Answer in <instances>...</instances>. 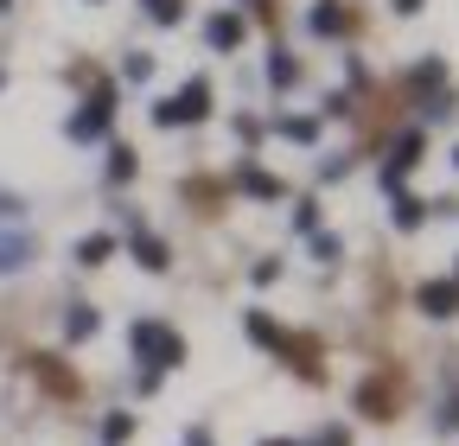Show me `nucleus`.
Wrapping results in <instances>:
<instances>
[{
    "mask_svg": "<svg viewBox=\"0 0 459 446\" xmlns=\"http://www.w3.org/2000/svg\"><path fill=\"white\" fill-rule=\"evenodd\" d=\"M134 351H141V364H147V376H160V370H172V364H179V357H186V345H179V339H172V331H160L153 319H141V325H134Z\"/></svg>",
    "mask_w": 459,
    "mask_h": 446,
    "instance_id": "nucleus-1",
    "label": "nucleus"
},
{
    "mask_svg": "<svg viewBox=\"0 0 459 446\" xmlns=\"http://www.w3.org/2000/svg\"><path fill=\"white\" fill-rule=\"evenodd\" d=\"M204 102H211V90H204V77H198V83H186L179 96L153 102V122H160V128H186V122H198V116H204Z\"/></svg>",
    "mask_w": 459,
    "mask_h": 446,
    "instance_id": "nucleus-2",
    "label": "nucleus"
},
{
    "mask_svg": "<svg viewBox=\"0 0 459 446\" xmlns=\"http://www.w3.org/2000/svg\"><path fill=\"white\" fill-rule=\"evenodd\" d=\"M108 102H115V96H108V90H96V96H90V102H83V116H77V122H71V141H96V134H102V128H108Z\"/></svg>",
    "mask_w": 459,
    "mask_h": 446,
    "instance_id": "nucleus-3",
    "label": "nucleus"
},
{
    "mask_svg": "<svg viewBox=\"0 0 459 446\" xmlns=\"http://www.w3.org/2000/svg\"><path fill=\"white\" fill-rule=\"evenodd\" d=\"M421 313L428 319H453L459 313V281H428L421 287Z\"/></svg>",
    "mask_w": 459,
    "mask_h": 446,
    "instance_id": "nucleus-4",
    "label": "nucleus"
},
{
    "mask_svg": "<svg viewBox=\"0 0 459 446\" xmlns=\"http://www.w3.org/2000/svg\"><path fill=\"white\" fill-rule=\"evenodd\" d=\"M32 262V236H13V230H0V274H20Z\"/></svg>",
    "mask_w": 459,
    "mask_h": 446,
    "instance_id": "nucleus-5",
    "label": "nucleus"
},
{
    "mask_svg": "<svg viewBox=\"0 0 459 446\" xmlns=\"http://www.w3.org/2000/svg\"><path fill=\"white\" fill-rule=\"evenodd\" d=\"M307 26H313L319 39H338V32H344V7H332V0H319V7L307 13Z\"/></svg>",
    "mask_w": 459,
    "mask_h": 446,
    "instance_id": "nucleus-6",
    "label": "nucleus"
},
{
    "mask_svg": "<svg viewBox=\"0 0 459 446\" xmlns=\"http://www.w3.org/2000/svg\"><path fill=\"white\" fill-rule=\"evenodd\" d=\"M204 39H211L217 51H230V45H237V39H243V20H237V13H217V20L204 26Z\"/></svg>",
    "mask_w": 459,
    "mask_h": 446,
    "instance_id": "nucleus-7",
    "label": "nucleus"
},
{
    "mask_svg": "<svg viewBox=\"0 0 459 446\" xmlns=\"http://www.w3.org/2000/svg\"><path fill=\"white\" fill-rule=\"evenodd\" d=\"M90 331H96V306H71V313H65V339H71V345H83Z\"/></svg>",
    "mask_w": 459,
    "mask_h": 446,
    "instance_id": "nucleus-8",
    "label": "nucleus"
},
{
    "mask_svg": "<svg viewBox=\"0 0 459 446\" xmlns=\"http://www.w3.org/2000/svg\"><path fill=\"white\" fill-rule=\"evenodd\" d=\"M268 83H274V90H294V83H300V64L287 58V51H274V58H268Z\"/></svg>",
    "mask_w": 459,
    "mask_h": 446,
    "instance_id": "nucleus-9",
    "label": "nucleus"
},
{
    "mask_svg": "<svg viewBox=\"0 0 459 446\" xmlns=\"http://www.w3.org/2000/svg\"><path fill=\"white\" fill-rule=\"evenodd\" d=\"M108 255H115V236H83V243H77V262H83V268H102Z\"/></svg>",
    "mask_w": 459,
    "mask_h": 446,
    "instance_id": "nucleus-10",
    "label": "nucleus"
},
{
    "mask_svg": "<svg viewBox=\"0 0 459 446\" xmlns=\"http://www.w3.org/2000/svg\"><path fill=\"white\" fill-rule=\"evenodd\" d=\"M134 262L141 268H166V243L160 236H134Z\"/></svg>",
    "mask_w": 459,
    "mask_h": 446,
    "instance_id": "nucleus-11",
    "label": "nucleus"
},
{
    "mask_svg": "<svg viewBox=\"0 0 459 446\" xmlns=\"http://www.w3.org/2000/svg\"><path fill=\"white\" fill-rule=\"evenodd\" d=\"M249 339H255V345H274V351L287 345V339H281V325H268V313H249Z\"/></svg>",
    "mask_w": 459,
    "mask_h": 446,
    "instance_id": "nucleus-12",
    "label": "nucleus"
},
{
    "mask_svg": "<svg viewBox=\"0 0 459 446\" xmlns=\"http://www.w3.org/2000/svg\"><path fill=\"white\" fill-rule=\"evenodd\" d=\"M141 7H147V20H160V26H179L186 0H141Z\"/></svg>",
    "mask_w": 459,
    "mask_h": 446,
    "instance_id": "nucleus-13",
    "label": "nucleus"
},
{
    "mask_svg": "<svg viewBox=\"0 0 459 446\" xmlns=\"http://www.w3.org/2000/svg\"><path fill=\"white\" fill-rule=\"evenodd\" d=\"M108 179H115V185L134 179V147H115V153H108Z\"/></svg>",
    "mask_w": 459,
    "mask_h": 446,
    "instance_id": "nucleus-14",
    "label": "nucleus"
},
{
    "mask_svg": "<svg viewBox=\"0 0 459 446\" xmlns=\"http://www.w3.org/2000/svg\"><path fill=\"white\" fill-rule=\"evenodd\" d=\"M421 217H428V204H421V198H402V204H395V223H402V230H415Z\"/></svg>",
    "mask_w": 459,
    "mask_h": 446,
    "instance_id": "nucleus-15",
    "label": "nucleus"
},
{
    "mask_svg": "<svg viewBox=\"0 0 459 446\" xmlns=\"http://www.w3.org/2000/svg\"><path fill=\"white\" fill-rule=\"evenodd\" d=\"M243 185H249L255 198H281V179H268V173H243Z\"/></svg>",
    "mask_w": 459,
    "mask_h": 446,
    "instance_id": "nucleus-16",
    "label": "nucleus"
},
{
    "mask_svg": "<svg viewBox=\"0 0 459 446\" xmlns=\"http://www.w3.org/2000/svg\"><path fill=\"white\" fill-rule=\"evenodd\" d=\"M122 71H128V83H147V77H153V58H147V51H134Z\"/></svg>",
    "mask_w": 459,
    "mask_h": 446,
    "instance_id": "nucleus-17",
    "label": "nucleus"
},
{
    "mask_svg": "<svg viewBox=\"0 0 459 446\" xmlns=\"http://www.w3.org/2000/svg\"><path fill=\"white\" fill-rule=\"evenodd\" d=\"M102 433H108V440H128V433H134V415H108Z\"/></svg>",
    "mask_w": 459,
    "mask_h": 446,
    "instance_id": "nucleus-18",
    "label": "nucleus"
},
{
    "mask_svg": "<svg viewBox=\"0 0 459 446\" xmlns=\"http://www.w3.org/2000/svg\"><path fill=\"white\" fill-rule=\"evenodd\" d=\"M281 134H287V141H313V122H307V116H294V122H281Z\"/></svg>",
    "mask_w": 459,
    "mask_h": 446,
    "instance_id": "nucleus-19",
    "label": "nucleus"
},
{
    "mask_svg": "<svg viewBox=\"0 0 459 446\" xmlns=\"http://www.w3.org/2000/svg\"><path fill=\"white\" fill-rule=\"evenodd\" d=\"M313 255L319 262H338V236H313Z\"/></svg>",
    "mask_w": 459,
    "mask_h": 446,
    "instance_id": "nucleus-20",
    "label": "nucleus"
},
{
    "mask_svg": "<svg viewBox=\"0 0 459 446\" xmlns=\"http://www.w3.org/2000/svg\"><path fill=\"white\" fill-rule=\"evenodd\" d=\"M186 446H211V440H204V427H192V433H186Z\"/></svg>",
    "mask_w": 459,
    "mask_h": 446,
    "instance_id": "nucleus-21",
    "label": "nucleus"
},
{
    "mask_svg": "<svg viewBox=\"0 0 459 446\" xmlns=\"http://www.w3.org/2000/svg\"><path fill=\"white\" fill-rule=\"evenodd\" d=\"M415 7H421V0H395V13H415Z\"/></svg>",
    "mask_w": 459,
    "mask_h": 446,
    "instance_id": "nucleus-22",
    "label": "nucleus"
},
{
    "mask_svg": "<svg viewBox=\"0 0 459 446\" xmlns=\"http://www.w3.org/2000/svg\"><path fill=\"white\" fill-rule=\"evenodd\" d=\"M453 166H459V147H453Z\"/></svg>",
    "mask_w": 459,
    "mask_h": 446,
    "instance_id": "nucleus-23",
    "label": "nucleus"
},
{
    "mask_svg": "<svg viewBox=\"0 0 459 446\" xmlns=\"http://www.w3.org/2000/svg\"><path fill=\"white\" fill-rule=\"evenodd\" d=\"M0 7H7V0H0Z\"/></svg>",
    "mask_w": 459,
    "mask_h": 446,
    "instance_id": "nucleus-24",
    "label": "nucleus"
}]
</instances>
